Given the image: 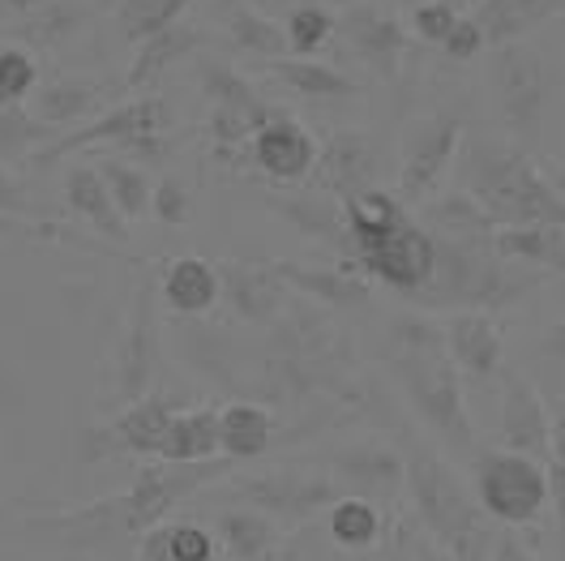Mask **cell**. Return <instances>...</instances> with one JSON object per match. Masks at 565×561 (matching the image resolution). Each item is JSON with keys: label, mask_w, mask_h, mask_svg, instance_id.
<instances>
[{"label": "cell", "mask_w": 565, "mask_h": 561, "mask_svg": "<svg viewBox=\"0 0 565 561\" xmlns=\"http://www.w3.org/2000/svg\"><path fill=\"white\" fill-rule=\"evenodd\" d=\"M459 189L489 214L493 223H562L565 193L531 163L527 150L501 146V141H467L459 163Z\"/></svg>", "instance_id": "6da1fadb"}, {"label": "cell", "mask_w": 565, "mask_h": 561, "mask_svg": "<svg viewBox=\"0 0 565 561\" xmlns=\"http://www.w3.org/2000/svg\"><path fill=\"white\" fill-rule=\"evenodd\" d=\"M390 369L403 382L407 399L424 421L433 424L450 446H471V421L462 403L459 373L446 351V330L428 317H398L390 335Z\"/></svg>", "instance_id": "7a4b0ae2"}, {"label": "cell", "mask_w": 565, "mask_h": 561, "mask_svg": "<svg viewBox=\"0 0 565 561\" xmlns=\"http://www.w3.org/2000/svg\"><path fill=\"white\" fill-rule=\"evenodd\" d=\"M437 257L433 275L424 283L420 300L428 305H455L462 314H497L510 309L540 283L535 266L510 262L489 241H462V236H433Z\"/></svg>", "instance_id": "3957f363"}, {"label": "cell", "mask_w": 565, "mask_h": 561, "mask_svg": "<svg viewBox=\"0 0 565 561\" xmlns=\"http://www.w3.org/2000/svg\"><path fill=\"white\" fill-rule=\"evenodd\" d=\"M275 321L279 326L266 356L270 394L313 399L352 387V348L334 321H326L318 309H282Z\"/></svg>", "instance_id": "277c9868"}, {"label": "cell", "mask_w": 565, "mask_h": 561, "mask_svg": "<svg viewBox=\"0 0 565 561\" xmlns=\"http://www.w3.org/2000/svg\"><path fill=\"white\" fill-rule=\"evenodd\" d=\"M403 489L412 493L416 523L450 553L455 561H484L493 531L484 523V506L462 489V480L433 455V451H412L407 458V480Z\"/></svg>", "instance_id": "5b68a950"}, {"label": "cell", "mask_w": 565, "mask_h": 561, "mask_svg": "<svg viewBox=\"0 0 565 561\" xmlns=\"http://www.w3.org/2000/svg\"><path fill=\"white\" fill-rule=\"evenodd\" d=\"M232 472V458H202V463H154L141 467L138 480L120 493L116 501H107L95 510V519H104V531H125V536H141L150 527H159L184 497H193L198 489H206L214 480H223Z\"/></svg>", "instance_id": "8992f818"}, {"label": "cell", "mask_w": 565, "mask_h": 561, "mask_svg": "<svg viewBox=\"0 0 565 561\" xmlns=\"http://www.w3.org/2000/svg\"><path fill=\"white\" fill-rule=\"evenodd\" d=\"M168 125H172L168 104L154 99V95H141V99H129V104L107 107L104 116H95L82 129H73V134L56 138L52 146L35 150V163L47 168V163H56L65 155H77V150H90V146H120V150H141L146 159H159Z\"/></svg>", "instance_id": "52a82bcc"}, {"label": "cell", "mask_w": 565, "mask_h": 561, "mask_svg": "<svg viewBox=\"0 0 565 561\" xmlns=\"http://www.w3.org/2000/svg\"><path fill=\"white\" fill-rule=\"evenodd\" d=\"M493 104L501 125L519 146H535L544 129V107H548V70L540 52L527 43H501L493 47Z\"/></svg>", "instance_id": "ba28073f"}, {"label": "cell", "mask_w": 565, "mask_h": 561, "mask_svg": "<svg viewBox=\"0 0 565 561\" xmlns=\"http://www.w3.org/2000/svg\"><path fill=\"white\" fill-rule=\"evenodd\" d=\"M202 91L211 99V120H206V134L218 159H241V150L253 146V138L275 120V107L266 104L253 86H248L241 73L223 61H206L202 70Z\"/></svg>", "instance_id": "9c48e42d"}, {"label": "cell", "mask_w": 565, "mask_h": 561, "mask_svg": "<svg viewBox=\"0 0 565 561\" xmlns=\"http://www.w3.org/2000/svg\"><path fill=\"white\" fill-rule=\"evenodd\" d=\"M480 506L497 523H531L548 506V476L527 455L480 458Z\"/></svg>", "instance_id": "30bf717a"}, {"label": "cell", "mask_w": 565, "mask_h": 561, "mask_svg": "<svg viewBox=\"0 0 565 561\" xmlns=\"http://www.w3.org/2000/svg\"><path fill=\"white\" fill-rule=\"evenodd\" d=\"M355 257L364 262L369 275H377L386 287L416 296L424 283H428V275H433L437 245H433V236L424 227H416L412 219H403L398 227H390L386 236H377V241L355 248Z\"/></svg>", "instance_id": "8fae6325"}, {"label": "cell", "mask_w": 565, "mask_h": 561, "mask_svg": "<svg viewBox=\"0 0 565 561\" xmlns=\"http://www.w3.org/2000/svg\"><path fill=\"white\" fill-rule=\"evenodd\" d=\"M462 146L459 116H428L416 120L403 138V163H398V193L407 202H420L433 193V184L446 176L455 150Z\"/></svg>", "instance_id": "7c38bea8"}, {"label": "cell", "mask_w": 565, "mask_h": 561, "mask_svg": "<svg viewBox=\"0 0 565 561\" xmlns=\"http://www.w3.org/2000/svg\"><path fill=\"white\" fill-rule=\"evenodd\" d=\"M241 501L270 515L275 523H305L313 519L318 510H330L343 489L334 480H321V476H300V472H270V476H253L236 485Z\"/></svg>", "instance_id": "4fadbf2b"}, {"label": "cell", "mask_w": 565, "mask_h": 561, "mask_svg": "<svg viewBox=\"0 0 565 561\" xmlns=\"http://www.w3.org/2000/svg\"><path fill=\"white\" fill-rule=\"evenodd\" d=\"M172 421H177L172 399L141 394L134 403H125V412L107 424V428H95L86 437V458H104L111 451H120V455H159Z\"/></svg>", "instance_id": "5bb4252c"}, {"label": "cell", "mask_w": 565, "mask_h": 561, "mask_svg": "<svg viewBox=\"0 0 565 561\" xmlns=\"http://www.w3.org/2000/svg\"><path fill=\"white\" fill-rule=\"evenodd\" d=\"M309 184L334 198V202H348L355 193L373 189L377 184V146L373 138L343 129V134H330L318 146V159L309 168Z\"/></svg>", "instance_id": "9a60e30c"}, {"label": "cell", "mask_w": 565, "mask_h": 561, "mask_svg": "<svg viewBox=\"0 0 565 561\" xmlns=\"http://www.w3.org/2000/svg\"><path fill=\"white\" fill-rule=\"evenodd\" d=\"M154 364H159L154 287H150V283H141L138 296H134V309H129V326H125L120 348H116V399H120V403L141 399V394L150 390Z\"/></svg>", "instance_id": "2e32d148"}, {"label": "cell", "mask_w": 565, "mask_h": 561, "mask_svg": "<svg viewBox=\"0 0 565 561\" xmlns=\"http://www.w3.org/2000/svg\"><path fill=\"white\" fill-rule=\"evenodd\" d=\"M218 271V296L248 321H275L287 309V283L279 275V262L266 257H227Z\"/></svg>", "instance_id": "e0dca14e"}, {"label": "cell", "mask_w": 565, "mask_h": 561, "mask_svg": "<svg viewBox=\"0 0 565 561\" xmlns=\"http://www.w3.org/2000/svg\"><path fill=\"white\" fill-rule=\"evenodd\" d=\"M334 27H339V35L352 43V52L364 61V65H373L377 73L394 77L398 61H403V52H407V31L398 27V18L382 13L377 4L352 0Z\"/></svg>", "instance_id": "ac0fdd59"}, {"label": "cell", "mask_w": 565, "mask_h": 561, "mask_svg": "<svg viewBox=\"0 0 565 561\" xmlns=\"http://www.w3.org/2000/svg\"><path fill=\"white\" fill-rule=\"evenodd\" d=\"M501 446L510 455H527L535 463L548 458V412L540 390L531 387L523 373H505V394H501Z\"/></svg>", "instance_id": "d6986e66"}, {"label": "cell", "mask_w": 565, "mask_h": 561, "mask_svg": "<svg viewBox=\"0 0 565 561\" xmlns=\"http://www.w3.org/2000/svg\"><path fill=\"white\" fill-rule=\"evenodd\" d=\"M248 150H253V163L270 176V180H279V184L305 180L309 168H313V159H318V141L309 138L305 125H296V120H287V116H275V120L253 138Z\"/></svg>", "instance_id": "ffe728a7"}, {"label": "cell", "mask_w": 565, "mask_h": 561, "mask_svg": "<svg viewBox=\"0 0 565 561\" xmlns=\"http://www.w3.org/2000/svg\"><path fill=\"white\" fill-rule=\"evenodd\" d=\"M441 330L455 369H462L467 378L489 382L501 369V330L489 314H455Z\"/></svg>", "instance_id": "44dd1931"}, {"label": "cell", "mask_w": 565, "mask_h": 561, "mask_svg": "<svg viewBox=\"0 0 565 561\" xmlns=\"http://www.w3.org/2000/svg\"><path fill=\"white\" fill-rule=\"evenodd\" d=\"M489 248H497L510 262H527L535 271L565 275V227L562 223H497L489 232Z\"/></svg>", "instance_id": "7402d4cb"}, {"label": "cell", "mask_w": 565, "mask_h": 561, "mask_svg": "<svg viewBox=\"0 0 565 561\" xmlns=\"http://www.w3.org/2000/svg\"><path fill=\"white\" fill-rule=\"evenodd\" d=\"M270 211L282 214L296 232H305L309 241L330 248H352L348 236V219H343V202L326 198V193H291V198H270Z\"/></svg>", "instance_id": "603a6c76"}, {"label": "cell", "mask_w": 565, "mask_h": 561, "mask_svg": "<svg viewBox=\"0 0 565 561\" xmlns=\"http://www.w3.org/2000/svg\"><path fill=\"white\" fill-rule=\"evenodd\" d=\"M279 275L291 292L313 296L326 309L352 314L360 305H369V283L348 275V271H330V266H300V262H279Z\"/></svg>", "instance_id": "cb8c5ba5"}, {"label": "cell", "mask_w": 565, "mask_h": 561, "mask_svg": "<svg viewBox=\"0 0 565 561\" xmlns=\"http://www.w3.org/2000/svg\"><path fill=\"white\" fill-rule=\"evenodd\" d=\"M65 202L77 219H86L107 241H129V219L116 211L99 168H70L65 172Z\"/></svg>", "instance_id": "d4e9b609"}, {"label": "cell", "mask_w": 565, "mask_h": 561, "mask_svg": "<svg viewBox=\"0 0 565 561\" xmlns=\"http://www.w3.org/2000/svg\"><path fill=\"white\" fill-rule=\"evenodd\" d=\"M218 540H223V558L236 561H279L282 536L279 523L262 510H223L218 515Z\"/></svg>", "instance_id": "484cf974"}, {"label": "cell", "mask_w": 565, "mask_h": 561, "mask_svg": "<svg viewBox=\"0 0 565 561\" xmlns=\"http://www.w3.org/2000/svg\"><path fill=\"white\" fill-rule=\"evenodd\" d=\"M562 9L565 0H480L471 18L484 31V43L501 47V43H519L531 27H540L544 18H553Z\"/></svg>", "instance_id": "4316f807"}, {"label": "cell", "mask_w": 565, "mask_h": 561, "mask_svg": "<svg viewBox=\"0 0 565 561\" xmlns=\"http://www.w3.org/2000/svg\"><path fill=\"white\" fill-rule=\"evenodd\" d=\"M198 43H202V35H198L193 27H184V22H172V27L154 31L150 39H141L138 56H134V65L125 73V86H129V91L150 86L154 77H163V73L172 70V65H180L184 56H193Z\"/></svg>", "instance_id": "83f0119b"}, {"label": "cell", "mask_w": 565, "mask_h": 561, "mask_svg": "<svg viewBox=\"0 0 565 561\" xmlns=\"http://www.w3.org/2000/svg\"><path fill=\"white\" fill-rule=\"evenodd\" d=\"M339 476L343 485H352L355 497H390L407 480V458H398L386 446H355L339 458Z\"/></svg>", "instance_id": "f1b7e54d"}, {"label": "cell", "mask_w": 565, "mask_h": 561, "mask_svg": "<svg viewBox=\"0 0 565 561\" xmlns=\"http://www.w3.org/2000/svg\"><path fill=\"white\" fill-rule=\"evenodd\" d=\"M270 442H275V421H270L266 407L232 403V407L218 412V455H227L232 463L266 455Z\"/></svg>", "instance_id": "f546056e"}, {"label": "cell", "mask_w": 565, "mask_h": 561, "mask_svg": "<svg viewBox=\"0 0 565 561\" xmlns=\"http://www.w3.org/2000/svg\"><path fill=\"white\" fill-rule=\"evenodd\" d=\"M163 300L177 314H206L218 300V271L202 257H180L163 275Z\"/></svg>", "instance_id": "4dcf8cb0"}, {"label": "cell", "mask_w": 565, "mask_h": 561, "mask_svg": "<svg viewBox=\"0 0 565 561\" xmlns=\"http://www.w3.org/2000/svg\"><path fill=\"white\" fill-rule=\"evenodd\" d=\"M99 104H104V86H99V82H90V77H61V82L39 86L35 112H31V116L56 129V125H65V120L90 116Z\"/></svg>", "instance_id": "1f68e13d"}, {"label": "cell", "mask_w": 565, "mask_h": 561, "mask_svg": "<svg viewBox=\"0 0 565 561\" xmlns=\"http://www.w3.org/2000/svg\"><path fill=\"white\" fill-rule=\"evenodd\" d=\"M159 458L172 463H202V458H218V412L211 407H189L177 412V421L163 437Z\"/></svg>", "instance_id": "d6a6232c"}, {"label": "cell", "mask_w": 565, "mask_h": 561, "mask_svg": "<svg viewBox=\"0 0 565 561\" xmlns=\"http://www.w3.org/2000/svg\"><path fill=\"white\" fill-rule=\"evenodd\" d=\"M330 540L343 549V553H364V549H373L377 540H382V531H386V519H382V510L369 501V497H339L334 506H330Z\"/></svg>", "instance_id": "836d02e7"}, {"label": "cell", "mask_w": 565, "mask_h": 561, "mask_svg": "<svg viewBox=\"0 0 565 561\" xmlns=\"http://www.w3.org/2000/svg\"><path fill=\"white\" fill-rule=\"evenodd\" d=\"M343 219H348V236H352V248L369 245V241H377V236H386L390 227H398L407 211H403V202L386 193V189H364V193H355L343 202Z\"/></svg>", "instance_id": "e575fe53"}, {"label": "cell", "mask_w": 565, "mask_h": 561, "mask_svg": "<svg viewBox=\"0 0 565 561\" xmlns=\"http://www.w3.org/2000/svg\"><path fill=\"white\" fill-rule=\"evenodd\" d=\"M266 70L275 73L279 82H287L291 91L313 95V99H339V95H355L352 77H343V73L330 70V65H318V61H309V56H275V61H266Z\"/></svg>", "instance_id": "d590c367"}, {"label": "cell", "mask_w": 565, "mask_h": 561, "mask_svg": "<svg viewBox=\"0 0 565 561\" xmlns=\"http://www.w3.org/2000/svg\"><path fill=\"white\" fill-rule=\"evenodd\" d=\"M223 22H227V35H232V43H236L241 52H257V56H266V61L291 56L282 27H275L266 13L248 9V4H227V9H223Z\"/></svg>", "instance_id": "8d00e7d4"}, {"label": "cell", "mask_w": 565, "mask_h": 561, "mask_svg": "<svg viewBox=\"0 0 565 561\" xmlns=\"http://www.w3.org/2000/svg\"><path fill=\"white\" fill-rule=\"evenodd\" d=\"M99 176H104L107 193H111L116 211L125 214V219H141V214L150 211V193H154V184H150V176L141 172L138 163L104 159V163H99Z\"/></svg>", "instance_id": "74e56055"}, {"label": "cell", "mask_w": 565, "mask_h": 561, "mask_svg": "<svg viewBox=\"0 0 565 561\" xmlns=\"http://www.w3.org/2000/svg\"><path fill=\"white\" fill-rule=\"evenodd\" d=\"M334 31V18L321 9V4H296L291 13H287V27H282V35H287V52L291 56H309V52H318L321 43L330 39Z\"/></svg>", "instance_id": "f35d334b"}, {"label": "cell", "mask_w": 565, "mask_h": 561, "mask_svg": "<svg viewBox=\"0 0 565 561\" xmlns=\"http://www.w3.org/2000/svg\"><path fill=\"white\" fill-rule=\"evenodd\" d=\"M184 4L189 0H125L120 4V27H125V35L134 39V43H141V39H150L154 31L180 22Z\"/></svg>", "instance_id": "ab89813d"}, {"label": "cell", "mask_w": 565, "mask_h": 561, "mask_svg": "<svg viewBox=\"0 0 565 561\" xmlns=\"http://www.w3.org/2000/svg\"><path fill=\"white\" fill-rule=\"evenodd\" d=\"M35 86H39L35 61L22 47H4L0 52V104L22 107L26 95H35Z\"/></svg>", "instance_id": "60d3db41"}, {"label": "cell", "mask_w": 565, "mask_h": 561, "mask_svg": "<svg viewBox=\"0 0 565 561\" xmlns=\"http://www.w3.org/2000/svg\"><path fill=\"white\" fill-rule=\"evenodd\" d=\"M39 141H52V125L35 120V116L22 112V107L0 104V155H13V150L39 146Z\"/></svg>", "instance_id": "b9f144b4"}, {"label": "cell", "mask_w": 565, "mask_h": 561, "mask_svg": "<svg viewBox=\"0 0 565 561\" xmlns=\"http://www.w3.org/2000/svg\"><path fill=\"white\" fill-rule=\"evenodd\" d=\"M150 214L163 223V227H184L189 214H193V202H189V189L180 176H163L150 193Z\"/></svg>", "instance_id": "7bdbcfd3"}, {"label": "cell", "mask_w": 565, "mask_h": 561, "mask_svg": "<svg viewBox=\"0 0 565 561\" xmlns=\"http://www.w3.org/2000/svg\"><path fill=\"white\" fill-rule=\"evenodd\" d=\"M390 531H394V553H398V561H455L420 523H407L403 519V523H394Z\"/></svg>", "instance_id": "ee69618b"}, {"label": "cell", "mask_w": 565, "mask_h": 561, "mask_svg": "<svg viewBox=\"0 0 565 561\" xmlns=\"http://www.w3.org/2000/svg\"><path fill=\"white\" fill-rule=\"evenodd\" d=\"M548 497H553V506H557V519L565 523V403L562 412H557V421L548 428Z\"/></svg>", "instance_id": "f6af8a7d"}, {"label": "cell", "mask_w": 565, "mask_h": 561, "mask_svg": "<svg viewBox=\"0 0 565 561\" xmlns=\"http://www.w3.org/2000/svg\"><path fill=\"white\" fill-rule=\"evenodd\" d=\"M455 22H459V9H450L446 0H424V4L412 9V27L428 43H446V35L455 31Z\"/></svg>", "instance_id": "bcb514c9"}, {"label": "cell", "mask_w": 565, "mask_h": 561, "mask_svg": "<svg viewBox=\"0 0 565 561\" xmlns=\"http://www.w3.org/2000/svg\"><path fill=\"white\" fill-rule=\"evenodd\" d=\"M168 540H172V558L177 561H211L218 553L214 536L198 523H168Z\"/></svg>", "instance_id": "7dc6e473"}, {"label": "cell", "mask_w": 565, "mask_h": 561, "mask_svg": "<svg viewBox=\"0 0 565 561\" xmlns=\"http://www.w3.org/2000/svg\"><path fill=\"white\" fill-rule=\"evenodd\" d=\"M493 561H544L540 531H531L527 523L505 527V531L493 540Z\"/></svg>", "instance_id": "c3c4849f"}, {"label": "cell", "mask_w": 565, "mask_h": 561, "mask_svg": "<svg viewBox=\"0 0 565 561\" xmlns=\"http://www.w3.org/2000/svg\"><path fill=\"white\" fill-rule=\"evenodd\" d=\"M0 214H9V219H35L39 214V202L35 193L26 189V180L18 172H9L4 163H0Z\"/></svg>", "instance_id": "681fc988"}, {"label": "cell", "mask_w": 565, "mask_h": 561, "mask_svg": "<svg viewBox=\"0 0 565 561\" xmlns=\"http://www.w3.org/2000/svg\"><path fill=\"white\" fill-rule=\"evenodd\" d=\"M441 47H446V56H455V61H471V56H480V47H489V43H484V31L476 27V18H459Z\"/></svg>", "instance_id": "f907efd6"}, {"label": "cell", "mask_w": 565, "mask_h": 561, "mask_svg": "<svg viewBox=\"0 0 565 561\" xmlns=\"http://www.w3.org/2000/svg\"><path fill=\"white\" fill-rule=\"evenodd\" d=\"M138 561H177L172 558V540H168V523L141 531L138 536Z\"/></svg>", "instance_id": "816d5d0a"}, {"label": "cell", "mask_w": 565, "mask_h": 561, "mask_svg": "<svg viewBox=\"0 0 565 561\" xmlns=\"http://www.w3.org/2000/svg\"><path fill=\"white\" fill-rule=\"evenodd\" d=\"M544 351L557 356V360H565V321H557V326L544 330Z\"/></svg>", "instance_id": "f5cc1de1"}, {"label": "cell", "mask_w": 565, "mask_h": 561, "mask_svg": "<svg viewBox=\"0 0 565 561\" xmlns=\"http://www.w3.org/2000/svg\"><path fill=\"white\" fill-rule=\"evenodd\" d=\"M31 232H43V236H52V227H26V223H18V219L0 214V236H31Z\"/></svg>", "instance_id": "db71d44e"}, {"label": "cell", "mask_w": 565, "mask_h": 561, "mask_svg": "<svg viewBox=\"0 0 565 561\" xmlns=\"http://www.w3.org/2000/svg\"><path fill=\"white\" fill-rule=\"evenodd\" d=\"M343 561H398V553H373V549H364V553H343Z\"/></svg>", "instance_id": "11a10c76"}, {"label": "cell", "mask_w": 565, "mask_h": 561, "mask_svg": "<svg viewBox=\"0 0 565 561\" xmlns=\"http://www.w3.org/2000/svg\"><path fill=\"white\" fill-rule=\"evenodd\" d=\"M309 4H343V9H348L352 0H309Z\"/></svg>", "instance_id": "9f6ffc18"}, {"label": "cell", "mask_w": 565, "mask_h": 561, "mask_svg": "<svg viewBox=\"0 0 565 561\" xmlns=\"http://www.w3.org/2000/svg\"><path fill=\"white\" fill-rule=\"evenodd\" d=\"M557 193H565V168H562V176H557Z\"/></svg>", "instance_id": "6f0895ef"}, {"label": "cell", "mask_w": 565, "mask_h": 561, "mask_svg": "<svg viewBox=\"0 0 565 561\" xmlns=\"http://www.w3.org/2000/svg\"><path fill=\"white\" fill-rule=\"evenodd\" d=\"M403 4H412V9H416V4H424V0H403Z\"/></svg>", "instance_id": "680465c9"}, {"label": "cell", "mask_w": 565, "mask_h": 561, "mask_svg": "<svg viewBox=\"0 0 565 561\" xmlns=\"http://www.w3.org/2000/svg\"><path fill=\"white\" fill-rule=\"evenodd\" d=\"M211 561H227V558H223V553H214V558Z\"/></svg>", "instance_id": "91938a15"}, {"label": "cell", "mask_w": 565, "mask_h": 561, "mask_svg": "<svg viewBox=\"0 0 565 561\" xmlns=\"http://www.w3.org/2000/svg\"><path fill=\"white\" fill-rule=\"evenodd\" d=\"M0 390H4V378H0Z\"/></svg>", "instance_id": "94428289"}]
</instances>
